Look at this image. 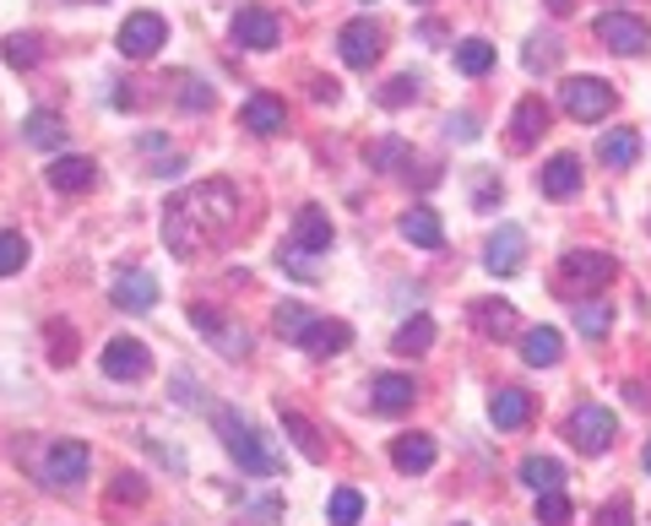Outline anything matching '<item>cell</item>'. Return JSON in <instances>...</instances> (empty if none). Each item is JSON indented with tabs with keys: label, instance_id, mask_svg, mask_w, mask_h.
<instances>
[{
	"label": "cell",
	"instance_id": "cell-1",
	"mask_svg": "<svg viewBox=\"0 0 651 526\" xmlns=\"http://www.w3.org/2000/svg\"><path fill=\"white\" fill-rule=\"evenodd\" d=\"M234 228H240V191L229 179H196L163 206V244L185 261L223 250Z\"/></svg>",
	"mask_w": 651,
	"mask_h": 526
},
{
	"label": "cell",
	"instance_id": "cell-2",
	"mask_svg": "<svg viewBox=\"0 0 651 526\" xmlns=\"http://www.w3.org/2000/svg\"><path fill=\"white\" fill-rule=\"evenodd\" d=\"M212 423H217V435H223V450L240 461L244 478H278L283 473V456L261 440V429L250 423V418H240L234 407H217L212 412Z\"/></svg>",
	"mask_w": 651,
	"mask_h": 526
},
{
	"label": "cell",
	"instance_id": "cell-3",
	"mask_svg": "<svg viewBox=\"0 0 651 526\" xmlns=\"http://www.w3.org/2000/svg\"><path fill=\"white\" fill-rule=\"evenodd\" d=\"M560 98H565V115L570 120H609L613 104H619V92H613L603 77H570L565 87H560Z\"/></svg>",
	"mask_w": 651,
	"mask_h": 526
},
{
	"label": "cell",
	"instance_id": "cell-4",
	"mask_svg": "<svg viewBox=\"0 0 651 526\" xmlns=\"http://www.w3.org/2000/svg\"><path fill=\"white\" fill-rule=\"evenodd\" d=\"M565 435H570V446H575V450H586V456H603V450L613 446V435H619V418H613L609 407L586 402V407H575V412H570Z\"/></svg>",
	"mask_w": 651,
	"mask_h": 526
},
{
	"label": "cell",
	"instance_id": "cell-5",
	"mask_svg": "<svg viewBox=\"0 0 651 526\" xmlns=\"http://www.w3.org/2000/svg\"><path fill=\"white\" fill-rule=\"evenodd\" d=\"M619 277V261L603 255V250H570L560 261V283L575 288V293H592V288H609Z\"/></svg>",
	"mask_w": 651,
	"mask_h": 526
},
{
	"label": "cell",
	"instance_id": "cell-6",
	"mask_svg": "<svg viewBox=\"0 0 651 526\" xmlns=\"http://www.w3.org/2000/svg\"><path fill=\"white\" fill-rule=\"evenodd\" d=\"M163 39H168V22H163L158 11H136V17H125L120 33H115L125 60H153V55L163 49Z\"/></svg>",
	"mask_w": 651,
	"mask_h": 526
},
{
	"label": "cell",
	"instance_id": "cell-7",
	"mask_svg": "<svg viewBox=\"0 0 651 526\" xmlns=\"http://www.w3.org/2000/svg\"><path fill=\"white\" fill-rule=\"evenodd\" d=\"M87 467H93V456H87L81 440H55L43 450V484L49 488H81Z\"/></svg>",
	"mask_w": 651,
	"mask_h": 526
},
{
	"label": "cell",
	"instance_id": "cell-8",
	"mask_svg": "<svg viewBox=\"0 0 651 526\" xmlns=\"http://www.w3.org/2000/svg\"><path fill=\"white\" fill-rule=\"evenodd\" d=\"M597 39L609 43L613 55H647L651 28L647 17H635V11H609V17H597Z\"/></svg>",
	"mask_w": 651,
	"mask_h": 526
},
{
	"label": "cell",
	"instance_id": "cell-9",
	"mask_svg": "<svg viewBox=\"0 0 651 526\" xmlns=\"http://www.w3.org/2000/svg\"><path fill=\"white\" fill-rule=\"evenodd\" d=\"M191 325L202 331L223 359H244V353H250V331L234 325V321H223V315H217V310H206V304H191Z\"/></svg>",
	"mask_w": 651,
	"mask_h": 526
},
{
	"label": "cell",
	"instance_id": "cell-10",
	"mask_svg": "<svg viewBox=\"0 0 651 526\" xmlns=\"http://www.w3.org/2000/svg\"><path fill=\"white\" fill-rule=\"evenodd\" d=\"M522 261H527V234H522L516 223H499V228L488 234L484 266L494 272V277H516V272H522Z\"/></svg>",
	"mask_w": 651,
	"mask_h": 526
},
{
	"label": "cell",
	"instance_id": "cell-11",
	"mask_svg": "<svg viewBox=\"0 0 651 526\" xmlns=\"http://www.w3.org/2000/svg\"><path fill=\"white\" fill-rule=\"evenodd\" d=\"M337 49H342V60L353 66V71H369L375 60H380V22H369V17H353L342 33H337Z\"/></svg>",
	"mask_w": 651,
	"mask_h": 526
},
{
	"label": "cell",
	"instance_id": "cell-12",
	"mask_svg": "<svg viewBox=\"0 0 651 526\" xmlns=\"http://www.w3.org/2000/svg\"><path fill=\"white\" fill-rule=\"evenodd\" d=\"M115 304H120L125 315H147L158 304V277L142 272V266H125L120 277H115Z\"/></svg>",
	"mask_w": 651,
	"mask_h": 526
},
{
	"label": "cell",
	"instance_id": "cell-13",
	"mask_svg": "<svg viewBox=\"0 0 651 526\" xmlns=\"http://www.w3.org/2000/svg\"><path fill=\"white\" fill-rule=\"evenodd\" d=\"M147 364H153V353L136 337H109V348H104V374L109 380H142Z\"/></svg>",
	"mask_w": 651,
	"mask_h": 526
},
{
	"label": "cell",
	"instance_id": "cell-14",
	"mask_svg": "<svg viewBox=\"0 0 651 526\" xmlns=\"http://www.w3.org/2000/svg\"><path fill=\"white\" fill-rule=\"evenodd\" d=\"M278 39H283V22L266 6H244L234 17V43H244V49H272Z\"/></svg>",
	"mask_w": 651,
	"mask_h": 526
},
{
	"label": "cell",
	"instance_id": "cell-15",
	"mask_svg": "<svg viewBox=\"0 0 651 526\" xmlns=\"http://www.w3.org/2000/svg\"><path fill=\"white\" fill-rule=\"evenodd\" d=\"M537 191H543L548 202H570V196L581 191V158H570V153L548 158L543 163V174H537Z\"/></svg>",
	"mask_w": 651,
	"mask_h": 526
},
{
	"label": "cell",
	"instance_id": "cell-16",
	"mask_svg": "<svg viewBox=\"0 0 651 526\" xmlns=\"http://www.w3.org/2000/svg\"><path fill=\"white\" fill-rule=\"evenodd\" d=\"M337 240V228H331V217H326L321 206H304L299 217H293V250H304V255H326Z\"/></svg>",
	"mask_w": 651,
	"mask_h": 526
},
{
	"label": "cell",
	"instance_id": "cell-17",
	"mask_svg": "<svg viewBox=\"0 0 651 526\" xmlns=\"http://www.w3.org/2000/svg\"><path fill=\"white\" fill-rule=\"evenodd\" d=\"M412 397H418V386H412L407 374H375V380H369V407H375V412H386V418L407 412Z\"/></svg>",
	"mask_w": 651,
	"mask_h": 526
},
{
	"label": "cell",
	"instance_id": "cell-18",
	"mask_svg": "<svg viewBox=\"0 0 651 526\" xmlns=\"http://www.w3.org/2000/svg\"><path fill=\"white\" fill-rule=\"evenodd\" d=\"M348 342H353V331H348V325H342V321H321V315H315V321L304 325V337H299L293 348H304V353H315V359H337Z\"/></svg>",
	"mask_w": 651,
	"mask_h": 526
},
{
	"label": "cell",
	"instance_id": "cell-19",
	"mask_svg": "<svg viewBox=\"0 0 651 526\" xmlns=\"http://www.w3.org/2000/svg\"><path fill=\"white\" fill-rule=\"evenodd\" d=\"M240 120H244V130H255V136H278V130L288 125V109H283V98L255 92V98H244Z\"/></svg>",
	"mask_w": 651,
	"mask_h": 526
},
{
	"label": "cell",
	"instance_id": "cell-20",
	"mask_svg": "<svg viewBox=\"0 0 651 526\" xmlns=\"http://www.w3.org/2000/svg\"><path fill=\"white\" fill-rule=\"evenodd\" d=\"M543 130H548V104H543V98H522V104H516V115H511V147H516V153H527Z\"/></svg>",
	"mask_w": 651,
	"mask_h": 526
},
{
	"label": "cell",
	"instance_id": "cell-21",
	"mask_svg": "<svg viewBox=\"0 0 651 526\" xmlns=\"http://www.w3.org/2000/svg\"><path fill=\"white\" fill-rule=\"evenodd\" d=\"M93 179H98V163L93 158H55L49 163V185H55L60 196H81V191H93Z\"/></svg>",
	"mask_w": 651,
	"mask_h": 526
},
{
	"label": "cell",
	"instance_id": "cell-22",
	"mask_svg": "<svg viewBox=\"0 0 651 526\" xmlns=\"http://www.w3.org/2000/svg\"><path fill=\"white\" fill-rule=\"evenodd\" d=\"M488 418H494L499 429H522L532 418V397L522 386H499V391L488 397Z\"/></svg>",
	"mask_w": 651,
	"mask_h": 526
},
{
	"label": "cell",
	"instance_id": "cell-23",
	"mask_svg": "<svg viewBox=\"0 0 651 526\" xmlns=\"http://www.w3.org/2000/svg\"><path fill=\"white\" fill-rule=\"evenodd\" d=\"M402 240L418 244V250H440V244H446V228H440L435 206H407L402 212Z\"/></svg>",
	"mask_w": 651,
	"mask_h": 526
},
{
	"label": "cell",
	"instance_id": "cell-24",
	"mask_svg": "<svg viewBox=\"0 0 651 526\" xmlns=\"http://www.w3.org/2000/svg\"><path fill=\"white\" fill-rule=\"evenodd\" d=\"M473 325L484 331L488 342H505L516 331V310L505 299H473Z\"/></svg>",
	"mask_w": 651,
	"mask_h": 526
},
{
	"label": "cell",
	"instance_id": "cell-25",
	"mask_svg": "<svg viewBox=\"0 0 651 526\" xmlns=\"http://www.w3.org/2000/svg\"><path fill=\"white\" fill-rule=\"evenodd\" d=\"M560 353H565V337H560L554 325H532L527 337H522V359H527L532 369L560 364Z\"/></svg>",
	"mask_w": 651,
	"mask_h": 526
},
{
	"label": "cell",
	"instance_id": "cell-26",
	"mask_svg": "<svg viewBox=\"0 0 651 526\" xmlns=\"http://www.w3.org/2000/svg\"><path fill=\"white\" fill-rule=\"evenodd\" d=\"M369 168H375V174L412 179V147H407L402 136H386V142H375V147H369Z\"/></svg>",
	"mask_w": 651,
	"mask_h": 526
},
{
	"label": "cell",
	"instance_id": "cell-27",
	"mask_svg": "<svg viewBox=\"0 0 651 526\" xmlns=\"http://www.w3.org/2000/svg\"><path fill=\"white\" fill-rule=\"evenodd\" d=\"M391 461H397V473H429L435 467V440L429 435H402L391 446Z\"/></svg>",
	"mask_w": 651,
	"mask_h": 526
},
{
	"label": "cell",
	"instance_id": "cell-28",
	"mask_svg": "<svg viewBox=\"0 0 651 526\" xmlns=\"http://www.w3.org/2000/svg\"><path fill=\"white\" fill-rule=\"evenodd\" d=\"M435 348V321L429 315H412V321L391 337V353H402V359H418V353H429Z\"/></svg>",
	"mask_w": 651,
	"mask_h": 526
},
{
	"label": "cell",
	"instance_id": "cell-29",
	"mask_svg": "<svg viewBox=\"0 0 651 526\" xmlns=\"http://www.w3.org/2000/svg\"><path fill=\"white\" fill-rule=\"evenodd\" d=\"M283 429H288V440L299 446V456H304V461H326L321 435H315V423H310L304 412H293V407H283Z\"/></svg>",
	"mask_w": 651,
	"mask_h": 526
},
{
	"label": "cell",
	"instance_id": "cell-30",
	"mask_svg": "<svg viewBox=\"0 0 651 526\" xmlns=\"http://www.w3.org/2000/svg\"><path fill=\"white\" fill-rule=\"evenodd\" d=\"M597 158L609 163V168H630V163H641V136H635V130H609V136L597 142Z\"/></svg>",
	"mask_w": 651,
	"mask_h": 526
},
{
	"label": "cell",
	"instance_id": "cell-31",
	"mask_svg": "<svg viewBox=\"0 0 651 526\" xmlns=\"http://www.w3.org/2000/svg\"><path fill=\"white\" fill-rule=\"evenodd\" d=\"M22 136H28L33 147H66V120H60L55 109H33V115L22 120Z\"/></svg>",
	"mask_w": 651,
	"mask_h": 526
},
{
	"label": "cell",
	"instance_id": "cell-32",
	"mask_svg": "<svg viewBox=\"0 0 651 526\" xmlns=\"http://www.w3.org/2000/svg\"><path fill=\"white\" fill-rule=\"evenodd\" d=\"M575 331L592 337V342H603V337L613 331V304H603V299H581V304H575Z\"/></svg>",
	"mask_w": 651,
	"mask_h": 526
},
{
	"label": "cell",
	"instance_id": "cell-33",
	"mask_svg": "<svg viewBox=\"0 0 651 526\" xmlns=\"http://www.w3.org/2000/svg\"><path fill=\"white\" fill-rule=\"evenodd\" d=\"M522 484L537 488V494H548V488H565V467H560L554 456H527V461H522Z\"/></svg>",
	"mask_w": 651,
	"mask_h": 526
},
{
	"label": "cell",
	"instance_id": "cell-34",
	"mask_svg": "<svg viewBox=\"0 0 651 526\" xmlns=\"http://www.w3.org/2000/svg\"><path fill=\"white\" fill-rule=\"evenodd\" d=\"M39 60H43V39H39V33H11V39H6V66L33 71Z\"/></svg>",
	"mask_w": 651,
	"mask_h": 526
},
{
	"label": "cell",
	"instance_id": "cell-35",
	"mask_svg": "<svg viewBox=\"0 0 651 526\" xmlns=\"http://www.w3.org/2000/svg\"><path fill=\"white\" fill-rule=\"evenodd\" d=\"M488 66H494V43H488V39H461V43H456V71L484 77Z\"/></svg>",
	"mask_w": 651,
	"mask_h": 526
},
{
	"label": "cell",
	"instance_id": "cell-36",
	"mask_svg": "<svg viewBox=\"0 0 651 526\" xmlns=\"http://www.w3.org/2000/svg\"><path fill=\"white\" fill-rule=\"evenodd\" d=\"M326 516H331V526H359V516H365V494H359V488H337Z\"/></svg>",
	"mask_w": 651,
	"mask_h": 526
},
{
	"label": "cell",
	"instance_id": "cell-37",
	"mask_svg": "<svg viewBox=\"0 0 651 526\" xmlns=\"http://www.w3.org/2000/svg\"><path fill=\"white\" fill-rule=\"evenodd\" d=\"M527 71H554L560 66V39L554 33H537V39H527Z\"/></svg>",
	"mask_w": 651,
	"mask_h": 526
},
{
	"label": "cell",
	"instance_id": "cell-38",
	"mask_svg": "<svg viewBox=\"0 0 651 526\" xmlns=\"http://www.w3.org/2000/svg\"><path fill=\"white\" fill-rule=\"evenodd\" d=\"M537 522H543V526H570V499L560 494V488L537 494Z\"/></svg>",
	"mask_w": 651,
	"mask_h": 526
},
{
	"label": "cell",
	"instance_id": "cell-39",
	"mask_svg": "<svg viewBox=\"0 0 651 526\" xmlns=\"http://www.w3.org/2000/svg\"><path fill=\"white\" fill-rule=\"evenodd\" d=\"M22 266H28V240L22 234H0V277H11Z\"/></svg>",
	"mask_w": 651,
	"mask_h": 526
},
{
	"label": "cell",
	"instance_id": "cell-40",
	"mask_svg": "<svg viewBox=\"0 0 651 526\" xmlns=\"http://www.w3.org/2000/svg\"><path fill=\"white\" fill-rule=\"evenodd\" d=\"M418 87H424V77H391L380 87V104H386V109H402V104L418 98Z\"/></svg>",
	"mask_w": 651,
	"mask_h": 526
},
{
	"label": "cell",
	"instance_id": "cell-41",
	"mask_svg": "<svg viewBox=\"0 0 651 526\" xmlns=\"http://www.w3.org/2000/svg\"><path fill=\"white\" fill-rule=\"evenodd\" d=\"M310 321H315V315H310L304 304H278V337H288V342H299Z\"/></svg>",
	"mask_w": 651,
	"mask_h": 526
},
{
	"label": "cell",
	"instance_id": "cell-42",
	"mask_svg": "<svg viewBox=\"0 0 651 526\" xmlns=\"http://www.w3.org/2000/svg\"><path fill=\"white\" fill-rule=\"evenodd\" d=\"M147 478H142V473H120V478H115V488H109V494H115V499H120V505H142V499H147Z\"/></svg>",
	"mask_w": 651,
	"mask_h": 526
},
{
	"label": "cell",
	"instance_id": "cell-43",
	"mask_svg": "<svg viewBox=\"0 0 651 526\" xmlns=\"http://www.w3.org/2000/svg\"><path fill=\"white\" fill-rule=\"evenodd\" d=\"M179 87H185V92H179V109H212V87H206V81L185 77Z\"/></svg>",
	"mask_w": 651,
	"mask_h": 526
},
{
	"label": "cell",
	"instance_id": "cell-44",
	"mask_svg": "<svg viewBox=\"0 0 651 526\" xmlns=\"http://www.w3.org/2000/svg\"><path fill=\"white\" fill-rule=\"evenodd\" d=\"M446 136H450V142H478V115H450Z\"/></svg>",
	"mask_w": 651,
	"mask_h": 526
},
{
	"label": "cell",
	"instance_id": "cell-45",
	"mask_svg": "<svg viewBox=\"0 0 651 526\" xmlns=\"http://www.w3.org/2000/svg\"><path fill=\"white\" fill-rule=\"evenodd\" d=\"M597 522H603V526H635V510H630V499H609Z\"/></svg>",
	"mask_w": 651,
	"mask_h": 526
},
{
	"label": "cell",
	"instance_id": "cell-46",
	"mask_svg": "<svg viewBox=\"0 0 651 526\" xmlns=\"http://www.w3.org/2000/svg\"><path fill=\"white\" fill-rule=\"evenodd\" d=\"M473 179H478V206H494V202H499V185H494V174H488V168H478Z\"/></svg>",
	"mask_w": 651,
	"mask_h": 526
},
{
	"label": "cell",
	"instance_id": "cell-47",
	"mask_svg": "<svg viewBox=\"0 0 651 526\" xmlns=\"http://www.w3.org/2000/svg\"><path fill=\"white\" fill-rule=\"evenodd\" d=\"M49 359H55V364H71V359H77V348H71V331H66V337L55 331V348H49Z\"/></svg>",
	"mask_w": 651,
	"mask_h": 526
},
{
	"label": "cell",
	"instance_id": "cell-48",
	"mask_svg": "<svg viewBox=\"0 0 651 526\" xmlns=\"http://www.w3.org/2000/svg\"><path fill=\"white\" fill-rule=\"evenodd\" d=\"M310 98H315V104H337V81L315 77V81H310Z\"/></svg>",
	"mask_w": 651,
	"mask_h": 526
},
{
	"label": "cell",
	"instance_id": "cell-49",
	"mask_svg": "<svg viewBox=\"0 0 651 526\" xmlns=\"http://www.w3.org/2000/svg\"><path fill=\"white\" fill-rule=\"evenodd\" d=\"M548 11H554V17H570V11H575V0H548Z\"/></svg>",
	"mask_w": 651,
	"mask_h": 526
},
{
	"label": "cell",
	"instance_id": "cell-50",
	"mask_svg": "<svg viewBox=\"0 0 651 526\" xmlns=\"http://www.w3.org/2000/svg\"><path fill=\"white\" fill-rule=\"evenodd\" d=\"M647 473H651V446H647Z\"/></svg>",
	"mask_w": 651,
	"mask_h": 526
},
{
	"label": "cell",
	"instance_id": "cell-51",
	"mask_svg": "<svg viewBox=\"0 0 651 526\" xmlns=\"http://www.w3.org/2000/svg\"><path fill=\"white\" fill-rule=\"evenodd\" d=\"M304 6H310V0H304Z\"/></svg>",
	"mask_w": 651,
	"mask_h": 526
}]
</instances>
